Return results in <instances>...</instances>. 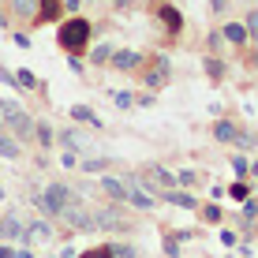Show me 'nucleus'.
Here are the masks:
<instances>
[{"mask_svg": "<svg viewBox=\"0 0 258 258\" xmlns=\"http://www.w3.org/2000/svg\"><path fill=\"white\" fill-rule=\"evenodd\" d=\"M112 165V157H83V172H105Z\"/></svg>", "mask_w": 258, "mask_h": 258, "instance_id": "nucleus-23", "label": "nucleus"}, {"mask_svg": "<svg viewBox=\"0 0 258 258\" xmlns=\"http://www.w3.org/2000/svg\"><path fill=\"white\" fill-rule=\"evenodd\" d=\"M34 202H38V210L45 213V217H60L68 206H75V202H83V195H79L75 187H68V183H60V180H52L45 195H34Z\"/></svg>", "mask_w": 258, "mask_h": 258, "instance_id": "nucleus-2", "label": "nucleus"}, {"mask_svg": "<svg viewBox=\"0 0 258 258\" xmlns=\"http://www.w3.org/2000/svg\"><path fill=\"white\" fill-rule=\"evenodd\" d=\"M221 38H225L228 45H236V49L251 41V38H247V26H243V23H225V26H221Z\"/></svg>", "mask_w": 258, "mask_h": 258, "instance_id": "nucleus-13", "label": "nucleus"}, {"mask_svg": "<svg viewBox=\"0 0 258 258\" xmlns=\"http://www.w3.org/2000/svg\"><path fill=\"white\" fill-rule=\"evenodd\" d=\"M247 64H251V71H258V49L251 52V60H247Z\"/></svg>", "mask_w": 258, "mask_h": 258, "instance_id": "nucleus-39", "label": "nucleus"}, {"mask_svg": "<svg viewBox=\"0 0 258 258\" xmlns=\"http://www.w3.org/2000/svg\"><path fill=\"white\" fill-rule=\"evenodd\" d=\"M0 120H4V127L12 131L15 139H34V116L23 109L19 101H8V97H0Z\"/></svg>", "mask_w": 258, "mask_h": 258, "instance_id": "nucleus-3", "label": "nucleus"}, {"mask_svg": "<svg viewBox=\"0 0 258 258\" xmlns=\"http://www.w3.org/2000/svg\"><path fill=\"white\" fill-rule=\"evenodd\" d=\"M79 4H83V0H64V8H68V12H79Z\"/></svg>", "mask_w": 258, "mask_h": 258, "instance_id": "nucleus-37", "label": "nucleus"}, {"mask_svg": "<svg viewBox=\"0 0 258 258\" xmlns=\"http://www.w3.org/2000/svg\"><path fill=\"white\" fill-rule=\"evenodd\" d=\"M239 135H243V131H239L232 120H217V123H213V139H217V142H225V146H236Z\"/></svg>", "mask_w": 258, "mask_h": 258, "instance_id": "nucleus-10", "label": "nucleus"}, {"mask_svg": "<svg viewBox=\"0 0 258 258\" xmlns=\"http://www.w3.org/2000/svg\"><path fill=\"white\" fill-rule=\"evenodd\" d=\"M60 142H64L68 150H75V154H79V150H86V139L79 135V131H60Z\"/></svg>", "mask_w": 258, "mask_h": 258, "instance_id": "nucleus-21", "label": "nucleus"}, {"mask_svg": "<svg viewBox=\"0 0 258 258\" xmlns=\"http://www.w3.org/2000/svg\"><path fill=\"white\" fill-rule=\"evenodd\" d=\"M90 34H94L90 19H83V15H71L68 23H60L56 41H60V49H64L68 56H83L86 45H90Z\"/></svg>", "mask_w": 258, "mask_h": 258, "instance_id": "nucleus-1", "label": "nucleus"}, {"mask_svg": "<svg viewBox=\"0 0 258 258\" xmlns=\"http://www.w3.org/2000/svg\"><path fill=\"white\" fill-rule=\"evenodd\" d=\"M139 183H142V187H146L150 195H154V191H172L176 187V176L172 172H168V168L165 165H146V168H142V176H139Z\"/></svg>", "mask_w": 258, "mask_h": 258, "instance_id": "nucleus-5", "label": "nucleus"}, {"mask_svg": "<svg viewBox=\"0 0 258 258\" xmlns=\"http://www.w3.org/2000/svg\"><path fill=\"white\" fill-rule=\"evenodd\" d=\"M176 183H183V187H195V183H199V172H191V168H183V172L176 176Z\"/></svg>", "mask_w": 258, "mask_h": 258, "instance_id": "nucleus-30", "label": "nucleus"}, {"mask_svg": "<svg viewBox=\"0 0 258 258\" xmlns=\"http://www.w3.org/2000/svg\"><path fill=\"white\" fill-rule=\"evenodd\" d=\"M97 187L109 195L112 202H123V199H127V183H123L120 176H101V183H97Z\"/></svg>", "mask_w": 258, "mask_h": 258, "instance_id": "nucleus-12", "label": "nucleus"}, {"mask_svg": "<svg viewBox=\"0 0 258 258\" xmlns=\"http://www.w3.org/2000/svg\"><path fill=\"white\" fill-rule=\"evenodd\" d=\"M34 135H38V142H41L45 150H52V139H56V135H52V127H49V123L34 120Z\"/></svg>", "mask_w": 258, "mask_h": 258, "instance_id": "nucleus-22", "label": "nucleus"}, {"mask_svg": "<svg viewBox=\"0 0 258 258\" xmlns=\"http://www.w3.org/2000/svg\"><path fill=\"white\" fill-rule=\"evenodd\" d=\"M228 195H232V199H247V195H251V187H247V183H232V187H228Z\"/></svg>", "mask_w": 258, "mask_h": 258, "instance_id": "nucleus-34", "label": "nucleus"}, {"mask_svg": "<svg viewBox=\"0 0 258 258\" xmlns=\"http://www.w3.org/2000/svg\"><path fill=\"white\" fill-rule=\"evenodd\" d=\"M202 217H206L210 225H217V221H221V206H213V202H210V206L202 210Z\"/></svg>", "mask_w": 258, "mask_h": 258, "instance_id": "nucleus-32", "label": "nucleus"}, {"mask_svg": "<svg viewBox=\"0 0 258 258\" xmlns=\"http://www.w3.org/2000/svg\"><path fill=\"white\" fill-rule=\"evenodd\" d=\"M12 15L34 23V19H38V0H12Z\"/></svg>", "mask_w": 258, "mask_h": 258, "instance_id": "nucleus-18", "label": "nucleus"}, {"mask_svg": "<svg viewBox=\"0 0 258 258\" xmlns=\"http://www.w3.org/2000/svg\"><path fill=\"white\" fill-rule=\"evenodd\" d=\"M26 236V225L19 213H4L0 217V239H23Z\"/></svg>", "mask_w": 258, "mask_h": 258, "instance_id": "nucleus-8", "label": "nucleus"}, {"mask_svg": "<svg viewBox=\"0 0 258 258\" xmlns=\"http://www.w3.org/2000/svg\"><path fill=\"white\" fill-rule=\"evenodd\" d=\"M112 101H116V109H131V105H135V94L116 90V94H112Z\"/></svg>", "mask_w": 258, "mask_h": 258, "instance_id": "nucleus-27", "label": "nucleus"}, {"mask_svg": "<svg viewBox=\"0 0 258 258\" xmlns=\"http://www.w3.org/2000/svg\"><path fill=\"white\" fill-rule=\"evenodd\" d=\"M247 168H251V165H247V157L236 154V157H232V172H236V176H247Z\"/></svg>", "mask_w": 258, "mask_h": 258, "instance_id": "nucleus-31", "label": "nucleus"}, {"mask_svg": "<svg viewBox=\"0 0 258 258\" xmlns=\"http://www.w3.org/2000/svg\"><path fill=\"white\" fill-rule=\"evenodd\" d=\"M94 228H105V232H112V228H127V221H120V213L116 210H97L94 213Z\"/></svg>", "mask_w": 258, "mask_h": 258, "instance_id": "nucleus-11", "label": "nucleus"}, {"mask_svg": "<svg viewBox=\"0 0 258 258\" xmlns=\"http://www.w3.org/2000/svg\"><path fill=\"white\" fill-rule=\"evenodd\" d=\"M23 243H52V228H49V221H30V225H26Z\"/></svg>", "mask_w": 258, "mask_h": 258, "instance_id": "nucleus-9", "label": "nucleus"}, {"mask_svg": "<svg viewBox=\"0 0 258 258\" xmlns=\"http://www.w3.org/2000/svg\"><path fill=\"white\" fill-rule=\"evenodd\" d=\"M243 217H258V199H247V206H243Z\"/></svg>", "mask_w": 258, "mask_h": 258, "instance_id": "nucleus-35", "label": "nucleus"}, {"mask_svg": "<svg viewBox=\"0 0 258 258\" xmlns=\"http://www.w3.org/2000/svg\"><path fill=\"white\" fill-rule=\"evenodd\" d=\"M15 258H34V254H30V251H19V254H15Z\"/></svg>", "mask_w": 258, "mask_h": 258, "instance_id": "nucleus-41", "label": "nucleus"}, {"mask_svg": "<svg viewBox=\"0 0 258 258\" xmlns=\"http://www.w3.org/2000/svg\"><path fill=\"white\" fill-rule=\"evenodd\" d=\"M210 12L213 15H225L228 12V0H210Z\"/></svg>", "mask_w": 258, "mask_h": 258, "instance_id": "nucleus-36", "label": "nucleus"}, {"mask_svg": "<svg viewBox=\"0 0 258 258\" xmlns=\"http://www.w3.org/2000/svg\"><path fill=\"white\" fill-rule=\"evenodd\" d=\"M112 258H139L135 247H123V243H112Z\"/></svg>", "mask_w": 258, "mask_h": 258, "instance_id": "nucleus-29", "label": "nucleus"}, {"mask_svg": "<svg viewBox=\"0 0 258 258\" xmlns=\"http://www.w3.org/2000/svg\"><path fill=\"white\" fill-rule=\"evenodd\" d=\"M0 83H4V86H12V90H19V79H15L8 68H0Z\"/></svg>", "mask_w": 258, "mask_h": 258, "instance_id": "nucleus-33", "label": "nucleus"}, {"mask_svg": "<svg viewBox=\"0 0 258 258\" xmlns=\"http://www.w3.org/2000/svg\"><path fill=\"white\" fill-rule=\"evenodd\" d=\"M60 221H64L68 228H75V232H94V213L83 210V202H75V206H68L60 213Z\"/></svg>", "mask_w": 258, "mask_h": 258, "instance_id": "nucleus-6", "label": "nucleus"}, {"mask_svg": "<svg viewBox=\"0 0 258 258\" xmlns=\"http://www.w3.org/2000/svg\"><path fill=\"white\" fill-rule=\"evenodd\" d=\"M157 15H161V23L168 26V34H172V38H176V34L183 30V15L176 12L172 4H161V8H157Z\"/></svg>", "mask_w": 258, "mask_h": 258, "instance_id": "nucleus-14", "label": "nucleus"}, {"mask_svg": "<svg viewBox=\"0 0 258 258\" xmlns=\"http://www.w3.org/2000/svg\"><path fill=\"white\" fill-rule=\"evenodd\" d=\"M247 172H251V176H258V161H254V165H251V168H247Z\"/></svg>", "mask_w": 258, "mask_h": 258, "instance_id": "nucleus-40", "label": "nucleus"}, {"mask_svg": "<svg viewBox=\"0 0 258 258\" xmlns=\"http://www.w3.org/2000/svg\"><path fill=\"white\" fill-rule=\"evenodd\" d=\"M116 71H123V75H131V71H139L142 68V52L135 49H112V60H109Z\"/></svg>", "mask_w": 258, "mask_h": 258, "instance_id": "nucleus-7", "label": "nucleus"}, {"mask_svg": "<svg viewBox=\"0 0 258 258\" xmlns=\"http://www.w3.org/2000/svg\"><path fill=\"white\" fill-rule=\"evenodd\" d=\"M165 202H172V206H180V210H195L199 202L191 199V195H183V191H165Z\"/></svg>", "mask_w": 258, "mask_h": 258, "instance_id": "nucleus-20", "label": "nucleus"}, {"mask_svg": "<svg viewBox=\"0 0 258 258\" xmlns=\"http://www.w3.org/2000/svg\"><path fill=\"white\" fill-rule=\"evenodd\" d=\"M0 258H15V251H12V247H4V243H0Z\"/></svg>", "mask_w": 258, "mask_h": 258, "instance_id": "nucleus-38", "label": "nucleus"}, {"mask_svg": "<svg viewBox=\"0 0 258 258\" xmlns=\"http://www.w3.org/2000/svg\"><path fill=\"white\" fill-rule=\"evenodd\" d=\"M71 120H79V123H86V127H105V120L97 116L94 109H86V105H75L71 109Z\"/></svg>", "mask_w": 258, "mask_h": 258, "instance_id": "nucleus-17", "label": "nucleus"}, {"mask_svg": "<svg viewBox=\"0 0 258 258\" xmlns=\"http://www.w3.org/2000/svg\"><path fill=\"white\" fill-rule=\"evenodd\" d=\"M23 154V146H19V139L12 135L8 127H0V157H8V161H15V157Z\"/></svg>", "mask_w": 258, "mask_h": 258, "instance_id": "nucleus-15", "label": "nucleus"}, {"mask_svg": "<svg viewBox=\"0 0 258 258\" xmlns=\"http://www.w3.org/2000/svg\"><path fill=\"white\" fill-rule=\"evenodd\" d=\"M90 60H94V64H109V60H112V45H109V41H105V45H97V49L90 52Z\"/></svg>", "mask_w": 258, "mask_h": 258, "instance_id": "nucleus-25", "label": "nucleus"}, {"mask_svg": "<svg viewBox=\"0 0 258 258\" xmlns=\"http://www.w3.org/2000/svg\"><path fill=\"white\" fill-rule=\"evenodd\" d=\"M19 90H38V79H34V71H19Z\"/></svg>", "mask_w": 258, "mask_h": 258, "instance_id": "nucleus-26", "label": "nucleus"}, {"mask_svg": "<svg viewBox=\"0 0 258 258\" xmlns=\"http://www.w3.org/2000/svg\"><path fill=\"white\" fill-rule=\"evenodd\" d=\"M139 71H142V86H146V90H165V86L172 83V60H168L165 52L142 60Z\"/></svg>", "mask_w": 258, "mask_h": 258, "instance_id": "nucleus-4", "label": "nucleus"}, {"mask_svg": "<svg viewBox=\"0 0 258 258\" xmlns=\"http://www.w3.org/2000/svg\"><path fill=\"white\" fill-rule=\"evenodd\" d=\"M202 68H206V75L213 79V83L225 79V60H221V56H206V60H202Z\"/></svg>", "mask_w": 258, "mask_h": 258, "instance_id": "nucleus-19", "label": "nucleus"}, {"mask_svg": "<svg viewBox=\"0 0 258 258\" xmlns=\"http://www.w3.org/2000/svg\"><path fill=\"white\" fill-rule=\"evenodd\" d=\"M60 12H64V0H38V19L34 23H52L60 19Z\"/></svg>", "mask_w": 258, "mask_h": 258, "instance_id": "nucleus-16", "label": "nucleus"}, {"mask_svg": "<svg viewBox=\"0 0 258 258\" xmlns=\"http://www.w3.org/2000/svg\"><path fill=\"white\" fill-rule=\"evenodd\" d=\"M243 26H247V38H251L254 45H258V8H251V12H247V19H243Z\"/></svg>", "mask_w": 258, "mask_h": 258, "instance_id": "nucleus-24", "label": "nucleus"}, {"mask_svg": "<svg viewBox=\"0 0 258 258\" xmlns=\"http://www.w3.org/2000/svg\"><path fill=\"white\" fill-rule=\"evenodd\" d=\"M79 258H112V243H101V247H94V251H86Z\"/></svg>", "mask_w": 258, "mask_h": 258, "instance_id": "nucleus-28", "label": "nucleus"}]
</instances>
